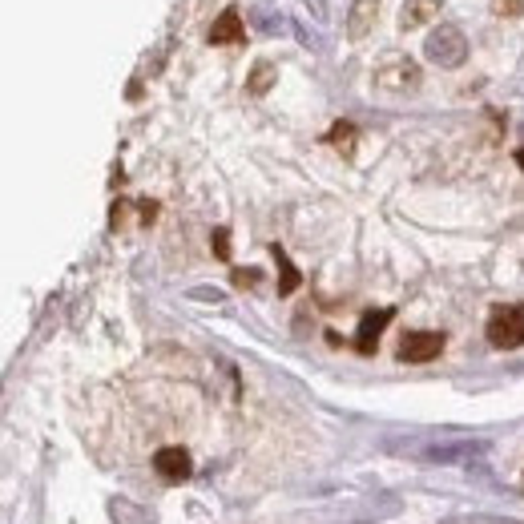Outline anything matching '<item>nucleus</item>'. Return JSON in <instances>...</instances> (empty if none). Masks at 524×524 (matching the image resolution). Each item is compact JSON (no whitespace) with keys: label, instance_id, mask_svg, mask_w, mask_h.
I'll return each mask as SVG.
<instances>
[{"label":"nucleus","instance_id":"obj_19","mask_svg":"<svg viewBox=\"0 0 524 524\" xmlns=\"http://www.w3.org/2000/svg\"><path fill=\"white\" fill-rule=\"evenodd\" d=\"M307 8H315V16H319V21L327 16V13H323V0H307Z\"/></svg>","mask_w":524,"mask_h":524},{"label":"nucleus","instance_id":"obj_16","mask_svg":"<svg viewBox=\"0 0 524 524\" xmlns=\"http://www.w3.org/2000/svg\"><path fill=\"white\" fill-rule=\"evenodd\" d=\"M210 246H214V254H218V259H230V230L226 226H218L210 234Z\"/></svg>","mask_w":524,"mask_h":524},{"label":"nucleus","instance_id":"obj_12","mask_svg":"<svg viewBox=\"0 0 524 524\" xmlns=\"http://www.w3.org/2000/svg\"><path fill=\"white\" fill-rule=\"evenodd\" d=\"M271 254H274V262H279V295H295V290H299V271L290 266L287 251H282V246L274 243V246H271Z\"/></svg>","mask_w":524,"mask_h":524},{"label":"nucleus","instance_id":"obj_6","mask_svg":"<svg viewBox=\"0 0 524 524\" xmlns=\"http://www.w3.org/2000/svg\"><path fill=\"white\" fill-rule=\"evenodd\" d=\"M246 37V24L238 8H222L218 21L210 24V45H238Z\"/></svg>","mask_w":524,"mask_h":524},{"label":"nucleus","instance_id":"obj_10","mask_svg":"<svg viewBox=\"0 0 524 524\" xmlns=\"http://www.w3.org/2000/svg\"><path fill=\"white\" fill-rule=\"evenodd\" d=\"M440 0H408V5L400 8V29L403 32H411V29H419V24H427L436 13H440Z\"/></svg>","mask_w":524,"mask_h":524},{"label":"nucleus","instance_id":"obj_17","mask_svg":"<svg viewBox=\"0 0 524 524\" xmlns=\"http://www.w3.org/2000/svg\"><path fill=\"white\" fill-rule=\"evenodd\" d=\"M259 279H262V274L254 271V266H251V271H234V287H259Z\"/></svg>","mask_w":524,"mask_h":524},{"label":"nucleus","instance_id":"obj_5","mask_svg":"<svg viewBox=\"0 0 524 524\" xmlns=\"http://www.w3.org/2000/svg\"><path fill=\"white\" fill-rule=\"evenodd\" d=\"M395 319V311L391 307H380V311H367L363 319H359V331H355V351L359 355H372L375 347H380V335L383 327Z\"/></svg>","mask_w":524,"mask_h":524},{"label":"nucleus","instance_id":"obj_11","mask_svg":"<svg viewBox=\"0 0 524 524\" xmlns=\"http://www.w3.org/2000/svg\"><path fill=\"white\" fill-rule=\"evenodd\" d=\"M274 81H279V69L271 61H259L251 69V77H246V93H251V97H262V93H271Z\"/></svg>","mask_w":524,"mask_h":524},{"label":"nucleus","instance_id":"obj_7","mask_svg":"<svg viewBox=\"0 0 524 524\" xmlns=\"http://www.w3.org/2000/svg\"><path fill=\"white\" fill-rule=\"evenodd\" d=\"M153 472L161 480H186L190 476V452L186 448H158L153 452Z\"/></svg>","mask_w":524,"mask_h":524},{"label":"nucleus","instance_id":"obj_18","mask_svg":"<svg viewBox=\"0 0 524 524\" xmlns=\"http://www.w3.org/2000/svg\"><path fill=\"white\" fill-rule=\"evenodd\" d=\"M158 218V202H142V222H153Z\"/></svg>","mask_w":524,"mask_h":524},{"label":"nucleus","instance_id":"obj_13","mask_svg":"<svg viewBox=\"0 0 524 524\" xmlns=\"http://www.w3.org/2000/svg\"><path fill=\"white\" fill-rule=\"evenodd\" d=\"M440 524H524L517 517H488V512H460V517H448Z\"/></svg>","mask_w":524,"mask_h":524},{"label":"nucleus","instance_id":"obj_2","mask_svg":"<svg viewBox=\"0 0 524 524\" xmlns=\"http://www.w3.org/2000/svg\"><path fill=\"white\" fill-rule=\"evenodd\" d=\"M484 335H488V343H492V347H501V351L520 347V343H524V307L520 303L496 307V311L488 315Z\"/></svg>","mask_w":524,"mask_h":524},{"label":"nucleus","instance_id":"obj_4","mask_svg":"<svg viewBox=\"0 0 524 524\" xmlns=\"http://www.w3.org/2000/svg\"><path fill=\"white\" fill-rule=\"evenodd\" d=\"M444 351V335L440 331H411L400 343V359L403 363H432Z\"/></svg>","mask_w":524,"mask_h":524},{"label":"nucleus","instance_id":"obj_15","mask_svg":"<svg viewBox=\"0 0 524 524\" xmlns=\"http://www.w3.org/2000/svg\"><path fill=\"white\" fill-rule=\"evenodd\" d=\"M492 13L504 16V21H517L524 13V0H492Z\"/></svg>","mask_w":524,"mask_h":524},{"label":"nucleus","instance_id":"obj_8","mask_svg":"<svg viewBox=\"0 0 524 524\" xmlns=\"http://www.w3.org/2000/svg\"><path fill=\"white\" fill-rule=\"evenodd\" d=\"M375 16H380V0H351L347 37H351V41H363L367 32L375 29Z\"/></svg>","mask_w":524,"mask_h":524},{"label":"nucleus","instance_id":"obj_14","mask_svg":"<svg viewBox=\"0 0 524 524\" xmlns=\"http://www.w3.org/2000/svg\"><path fill=\"white\" fill-rule=\"evenodd\" d=\"M327 142H331V145H339L343 153H351V150H355V125L339 122V125H335V130L327 133Z\"/></svg>","mask_w":524,"mask_h":524},{"label":"nucleus","instance_id":"obj_9","mask_svg":"<svg viewBox=\"0 0 524 524\" xmlns=\"http://www.w3.org/2000/svg\"><path fill=\"white\" fill-rule=\"evenodd\" d=\"M480 452H484V444H476V440H460V444H436V448H427V452H424V460H432V464H460V460L480 456Z\"/></svg>","mask_w":524,"mask_h":524},{"label":"nucleus","instance_id":"obj_1","mask_svg":"<svg viewBox=\"0 0 524 524\" xmlns=\"http://www.w3.org/2000/svg\"><path fill=\"white\" fill-rule=\"evenodd\" d=\"M424 57L440 69H460L464 61H468V37H464L456 24H440L436 32H427Z\"/></svg>","mask_w":524,"mask_h":524},{"label":"nucleus","instance_id":"obj_20","mask_svg":"<svg viewBox=\"0 0 524 524\" xmlns=\"http://www.w3.org/2000/svg\"><path fill=\"white\" fill-rule=\"evenodd\" d=\"M517 166L524 170V145H520V150H517Z\"/></svg>","mask_w":524,"mask_h":524},{"label":"nucleus","instance_id":"obj_3","mask_svg":"<svg viewBox=\"0 0 524 524\" xmlns=\"http://www.w3.org/2000/svg\"><path fill=\"white\" fill-rule=\"evenodd\" d=\"M419 81H424V73H419V65L408 61V57H395V61L375 69V85L388 93H416Z\"/></svg>","mask_w":524,"mask_h":524}]
</instances>
